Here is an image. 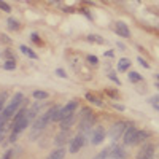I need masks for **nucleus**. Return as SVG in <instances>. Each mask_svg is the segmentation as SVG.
Here are the masks:
<instances>
[{"label": "nucleus", "mask_w": 159, "mask_h": 159, "mask_svg": "<svg viewBox=\"0 0 159 159\" xmlns=\"http://www.w3.org/2000/svg\"><path fill=\"white\" fill-rule=\"evenodd\" d=\"M24 102H27V100L24 99V94H22V92H16V94L11 97V100L8 102V105L5 107V110L0 113V115H3V116H7L8 119H11L13 116H15V113L24 105Z\"/></svg>", "instance_id": "f257e3e1"}, {"label": "nucleus", "mask_w": 159, "mask_h": 159, "mask_svg": "<svg viewBox=\"0 0 159 159\" xmlns=\"http://www.w3.org/2000/svg\"><path fill=\"white\" fill-rule=\"evenodd\" d=\"M94 124H96V115L91 110L84 108L81 111V121L78 124V130L81 132V134H89V129L94 127Z\"/></svg>", "instance_id": "f03ea898"}, {"label": "nucleus", "mask_w": 159, "mask_h": 159, "mask_svg": "<svg viewBox=\"0 0 159 159\" xmlns=\"http://www.w3.org/2000/svg\"><path fill=\"white\" fill-rule=\"evenodd\" d=\"M126 129H127V123H126V121H116V123L110 127V130H108L110 140H113V142L119 140V139L123 137V134H124Z\"/></svg>", "instance_id": "7ed1b4c3"}, {"label": "nucleus", "mask_w": 159, "mask_h": 159, "mask_svg": "<svg viewBox=\"0 0 159 159\" xmlns=\"http://www.w3.org/2000/svg\"><path fill=\"white\" fill-rule=\"evenodd\" d=\"M86 139H88V135L86 134H76L72 140H70V145H69V151L72 153V154H76L80 150L83 148V145L86 143Z\"/></svg>", "instance_id": "20e7f679"}, {"label": "nucleus", "mask_w": 159, "mask_h": 159, "mask_svg": "<svg viewBox=\"0 0 159 159\" xmlns=\"http://www.w3.org/2000/svg\"><path fill=\"white\" fill-rule=\"evenodd\" d=\"M76 107H78V102H76V100H70L67 105H65V107L59 108V111H57V115H56V118H54V121H62L64 118L73 115L75 110H76Z\"/></svg>", "instance_id": "39448f33"}, {"label": "nucleus", "mask_w": 159, "mask_h": 159, "mask_svg": "<svg viewBox=\"0 0 159 159\" xmlns=\"http://www.w3.org/2000/svg\"><path fill=\"white\" fill-rule=\"evenodd\" d=\"M126 157H127V151L124 145L113 143L110 147V159H126Z\"/></svg>", "instance_id": "423d86ee"}, {"label": "nucleus", "mask_w": 159, "mask_h": 159, "mask_svg": "<svg viewBox=\"0 0 159 159\" xmlns=\"http://www.w3.org/2000/svg\"><path fill=\"white\" fill-rule=\"evenodd\" d=\"M153 156H154V145L153 143H145L137 151V159H153Z\"/></svg>", "instance_id": "0eeeda50"}, {"label": "nucleus", "mask_w": 159, "mask_h": 159, "mask_svg": "<svg viewBox=\"0 0 159 159\" xmlns=\"http://www.w3.org/2000/svg\"><path fill=\"white\" fill-rule=\"evenodd\" d=\"M105 139V129L102 126H96L91 132V143L92 145H100Z\"/></svg>", "instance_id": "6e6552de"}, {"label": "nucleus", "mask_w": 159, "mask_h": 159, "mask_svg": "<svg viewBox=\"0 0 159 159\" xmlns=\"http://www.w3.org/2000/svg\"><path fill=\"white\" fill-rule=\"evenodd\" d=\"M137 132H139V129L135 126H129L124 130V134H123V143L124 145H134V140L137 137Z\"/></svg>", "instance_id": "1a4fd4ad"}, {"label": "nucleus", "mask_w": 159, "mask_h": 159, "mask_svg": "<svg viewBox=\"0 0 159 159\" xmlns=\"http://www.w3.org/2000/svg\"><path fill=\"white\" fill-rule=\"evenodd\" d=\"M115 30H116L118 35H121V37H124V38H129V37H130V30H129V27H127V24L123 22V21H116V22H115Z\"/></svg>", "instance_id": "9d476101"}, {"label": "nucleus", "mask_w": 159, "mask_h": 159, "mask_svg": "<svg viewBox=\"0 0 159 159\" xmlns=\"http://www.w3.org/2000/svg\"><path fill=\"white\" fill-rule=\"evenodd\" d=\"M69 139H70V132L69 130H61L59 134L56 135V139H54V145L57 148H61V147H64V145L69 142Z\"/></svg>", "instance_id": "9b49d317"}, {"label": "nucleus", "mask_w": 159, "mask_h": 159, "mask_svg": "<svg viewBox=\"0 0 159 159\" xmlns=\"http://www.w3.org/2000/svg\"><path fill=\"white\" fill-rule=\"evenodd\" d=\"M75 113L73 115H70V116H67V118H64L62 121H59L61 124H59V127H61V130H69L72 126H73V123H75Z\"/></svg>", "instance_id": "f8f14e48"}, {"label": "nucleus", "mask_w": 159, "mask_h": 159, "mask_svg": "<svg viewBox=\"0 0 159 159\" xmlns=\"http://www.w3.org/2000/svg\"><path fill=\"white\" fill-rule=\"evenodd\" d=\"M150 137H151V132H148V130H139L137 132V137L134 140V145H139V143H142L145 140H148Z\"/></svg>", "instance_id": "ddd939ff"}, {"label": "nucleus", "mask_w": 159, "mask_h": 159, "mask_svg": "<svg viewBox=\"0 0 159 159\" xmlns=\"http://www.w3.org/2000/svg\"><path fill=\"white\" fill-rule=\"evenodd\" d=\"M65 154H67V151H65V148H64V147H61V148H57V150L52 151L46 159H64V157H65Z\"/></svg>", "instance_id": "4468645a"}, {"label": "nucleus", "mask_w": 159, "mask_h": 159, "mask_svg": "<svg viewBox=\"0 0 159 159\" xmlns=\"http://www.w3.org/2000/svg\"><path fill=\"white\" fill-rule=\"evenodd\" d=\"M129 67H130V61H129L127 57L119 59V62H118V70H119V72H127Z\"/></svg>", "instance_id": "2eb2a0df"}, {"label": "nucleus", "mask_w": 159, "mask_h": 159, "mask_svg": "<svg viewBox=\"0 0 159 159\" xmlns=\"http://www.w3.org/2000/svg\"><path fill=\"white\" fill-rule=\"evenodd\" d=\"M7 24H8V29H10V30H19V29H21L19 21L15 19V18H8V19H7Z\"/></svg>", "instance_id": "dca6fc26"}, {"label": "nucleus", "mask_w": 159, "mask_h": 159, "mask_svg": "<svg viewBox=\"0 0 159 159\" xmlns=\"http://www.w3.org/2000/svg\"><path fill=\"white\" fill-rule=\"evenodd\" d=\"M88 42H92V43H97V45H103L105 43V40L100 37V35H96V34H89L88 37Z\"/></svg>", "instance_id": "f3484780"}, {"label": "nucleus", "mask_w": 159, "mask_h": 159, "mask_svg": "<svg viewBox=\"0 0 159 159\" xmlns=\"http://www.w3.org/2000/svg\"><path fill=\"white\" fill-rule=\"evenodd\" d=\"M19 49L24 52L25 56H29L30 59H37V57H38V54H37V52H34V51H32L29 46H25V45H21V48H19Z\"/></svg>", "instance_id": "a211bd4d"}, {"label": "nucleus", "mask_w": 159, "mask_h": 159, "mask_svg": "<svg viewBox=\"0 0 159 159\" xmlns=\"http://www.w3.org/2000/svg\"><path fill=\"white\" fill-rule=\"evenodd\" d=\"M7 99H8V92L7 91H2L0 92V113H2L3 110H5V102H7Z\"/></svg>", "instance_id": "6ab92c4d"}, {"label": "nucleus", "mask_w": 159, "mask_h": 159, "mask_svg": "<svg viewBox=\"0 0 159 159\" xmlns=\"http://www.w3.org/2000/svg\"><path fill=\"white\" fill-rule=\"evenodd\" d=\"M127 76H129V80H130L132 83H140L142 80H143V76H142L140 73H137V72H129Z\"/></svg>", "instance_id": "aec40b11"}, {"label": "nucleus", "mask_w": 159, "mask_h": 159, "mask_svg": "<svg viewBox=\"0 0 159 159\" xmlns=\"http://www.w3.org/2000/svg\"><path fill=\"white\" fill-rule=\"evenodd\" d=\"M84 97H86V100H88V102H92V103L99 105V107H100V105H103V102H102V100H100L99 97H96L94 94H89V92H88V94H86Z\"/></svg>", "instance_id": "412c9836"}, {"label": "nucleus", "mask_w": 159, "mask_h": 159, "mask_svg": "<svg viewBox=\"0 0 159 159\" xmlns=\"http://www.w3.org/2000/svg\"><path fill=\"white\" fill-rule=\"evenodd\" d=\"M34 97L37 100H46L49 97V94H48V92H45V91H34Z\"/></svg>", "instance_id": "4be33fe9"}, {"label": "nucleus", "mask_w": 159, "mask_h": 159, "mask_svg": "<svg viewBox=\"0 0 159 159\" xmlns=\"http://www.w3.org/2000/svg\"><path fill=\"white\" fill-rule=\"evenodd\" d=\"M3 69L5 70H15L16 69V61L15 59H7L3 64Z\"/></svg>", "instance_id": "5701e85b"}, {"label": "nucleus", "mask_w": 159, "mask_h": 159, "mask_svg": "<svg viewBox=\"0 0 159 159\" xmlns=\"http://www.w3.org/2000/svg\"><path fill=\"white\" fill-rule=\"evenodd\" d=\"M92 159H110V148H105L102 150L96 157H92Z\"/></svg>", "instance_id": "b1692460"}, {"label": "nucleus", "mask_w": 159, "mask_h": 159, "mask_svg": "<svg viewBox=\"0 0 159 159\" xmlns=\"http://www.w3.org/2000/svg\"><path fill=\"white\" fill-rule=\"evenodd\" d=\"M0 10H2V11H5V13H10V11H11L10 5H8V3H5L3 0H0Z\"/></svg>", "instance_id": "393cba45"}, {"label": "nucleus", "mask_w": 159, "mask_h": 159, "mask_svg": "<svg viewBox=\"0 0 159 159\" xmlns=\"http://www.w3.org/2000/svg\"><path fill=\"white\" fill-rule=\"evenodd\" d=\"M108 78L111 80V81H115L116 84H121V81H119V78L116 76V73H115V72H110V73H108Z\"/></svg>", "instance_id": "a878e982"}, {"label": "nucleus", "mask_w": 159, "mask_h": 159, "mask_svg": "<svg viewBox=\"0 0 159 159\" xmlns=\"http://www.w3.org/2000/svg\"><path fill=\"white\" fill-rule=\"evenodd\" d=\"M137 62L142 65V67H145V69H150V64H148L147 61H145L143 57H140V56H139V57H137Z\"/></svg>", "instance_id": "bb28decb"}, {"label": "nucleus", "mask_w": 159, "mask_h": 159, "mask_svg": "<svg viewBox=\"0 0 159 159\" xmlns=\"http://www.w3.org/2000/svg\"><path fill=\"white\" fill-rule=\"evenodd\" d=\"M0 42L2 43H11V38H8V35H5V34H0Z\"/></svg>", "instance_id": "cd10ccee"}, {"label": "nucleus", "mask_w": 159, "mask_h": 159, "mask_svg": "<svg viewBox=\"0 0 159 159\" xmlns=\"http://www.w3.org/2000/svg\"><path fill=\"white\" fill-rule=\"evenodd\" d=\"M3 56H5L7 59H15V56H13V51H11V49H5V51H3Z\"/></svg>", "instance_id": "c85d7f7f"}, {"label": "nucleus", "mask_w": 159, "mask_h": 159, "mask_svg": "<svg viewBox=\"0 0 159 159\" xmlns=\"http://www.w3.org/2000/svg\"><path fill=\"white\" fill-rule=\"evenodd\" d=\"M56 75L61 76V78H67V73H65L64 69H57V70H56Z\"/></svg>", "instance_id": "c756f323"}, {"label": "nucleus", "mask_w": 159, "mask_h": 159, "mask_svg": "<svg viewBox=\"0 0 159 159\" xmlns=\"http://www.w3.org/2000/svg\"><path fill=\"white\" fill-rule=\"evenodd\" d=\"M111 105H113V108H116V110H119V111H124V110H126L124 105H119V103H116V102H113Z\"/></svg>", "instance_id": "7c9ffc66"}, {"label": "nucleus", "mask_w": 159, "mask_h": 159, "mask_svg": "<svg viewBox=\"0 0 159 159\" xmlns=\"http://www.w3.org/2000/svg\"><path fill=\"white\" fill-rule=\"evenodd\" d=\"M88 62H91L92 65H96V64L99 62V59H97L96 56H88Z\"/></svg>", "instance_id": "2f4dec72"}, {"label": "nucleus", "mask_w": 159, "mask_h": 159, "mask_svg": "<svg viewBox=\"0 0 159 159\" xmlns=\"http://www.w3.org/2000/svg\"><path fill=\"white\" fill-rule=\"evenodd\" d=\"M30 40H32L34 43H40V37H38L37 34H32V35H30Z\"/></svg>", "instance_id": "473e14b6"}, {"label": "nucleus", "mask_w": 159, "mask_h": 159, "mask_svg": "<svg viewBox=\"0 0 159 159\" xmlns=\"http://www.w3.org/2000/svg\"><path fill=\"white\" fill-rule=\"evenodd\" d=\"M11 156H13V151H11V150H8V151L3 154V157H2V159H11Z\"/></svg>", "instance_id": "72a5a7b5"}, {"label": "nucleus", "mask_w": 159, "mask_h": 159, "mask_svg": "<svg viewBox=\"0 0 159 159\" xmlns=\"http://www.w3.org/2000/svg\"><path fill=\"white\" fill-rule=\"evenodd\" d=\"M150 103H159V96H154L150 99Z\"/></svg>", "instance_id": "f704fd0d"}, {"label": "nucleus", "mask_w": 159, "mask_h": 159, "mask_svg": "<svg viewBox=\"0 0 159 159\" xmlns=\"http://www.w3.org/2000/svg\"><path fill=\"white\" fill-rule=\"evenodd\" d=\"M105 56H107V57H113L115 56V51L113 49H108L107 52H105Z\"/></svg>", "instance_id": "c9c22d12"}, {"label": "nucleus", "mask_w": 159, "mask_h": 159, "mask_svg": "<svg viewBox=\"0 0 159 159\" xmlns=\"http://www.w3.org/2000/svg\"><path fill=\"white\" fill-rule=\"evenodd\" d=\"M3 140V130H0V142Z\"/></svg>", "instance_id": "e433bc0d"}, {"label": "nucleus", "mask_w": 159, "mask_h": 159, "mask_svg": "<svg viewBox=\"0 0 159 159\" xmlns=\"http://www.w3.org/2000/svg\"><path fill=\"white\" fill-rule=\"evenodd\" d=\"M59 0H49V3H57Z\"/></svg>", "instance_id": "4c0bfd02"}, {"label": "nucleus", "mask_w": 159, "mask_h": 159, "mask_svg": "<svg viewBox=\"0 0 159 159\" xmlns=\"http://www.w3.org/2000/svg\"><path fill=\"white\" fill-rule=\"evenodd\" d=\"M154 76H156V78H157V80H159V75H154Z\"/></svg>", "instance_id": "58836bf2"}]
</instances>
